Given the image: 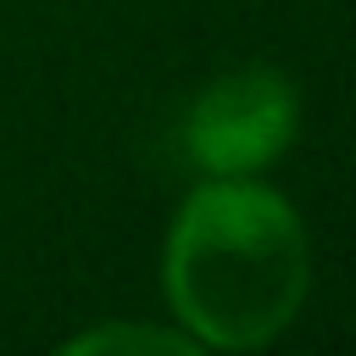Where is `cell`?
<instances>
[{"instance_id": "cell-1", "label": "cell", "mask_w": 356, "mask_h": 356, "mask_svg": "<svg viewBox=\"0 0 356 356\" xmlns=\"http://www.w3.org/2000/svg\"><path fill=\"white\" fill-rule=\"evenodd\" d=\"M312 289V239L300 211L256 178H200L161 245V295L178 328L206 350H256L278 339Z\"/></svg>"}, {"instance_id": "cell-2", "label": "cell", "mask_w": 356, "mask_h": 356, "mask_svg": "<svg viewBox=\"0 0 356 356\" xmlns=\"http://www.w3.org/2000/svg\"><path fill=\"white\" fill-rule=\"evenodd\" d=\"M300 128V89L278 67H234L211 78L184 111V156L200 178H256Z\"/></svg>"}, {"instance_id": "cell-3", "label": "cell", "mask_w": 356, "mask_h": 356, "mask_svg": "<svg viewBox=\"0 0 356 356\" xmlns=\"http://www.w3.org/2000/svg\"><path fill=\"white\" fill-rule=\"evenodd\" d=\"M106 350H156V356H195L200 345L184 328H145V323H100L61 339V356H106Z\"/></svg>"}]
</instances>
